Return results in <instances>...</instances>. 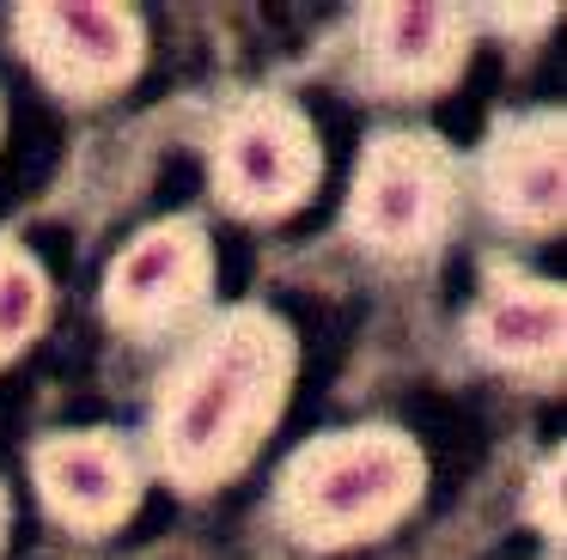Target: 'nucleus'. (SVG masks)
Masks as SVG:
<instances>
[{"mask_svg":"<svg viewBox=\"0 0 567 560\" xmlns=\"http://www.w3.org/2000/svg\"><path fill=\"white\" fill-rule=\"evenodd\" d=\"M567 122L561 110H518L501 116L482 141L476 189L482 207L506 231H555L567 207Z\"/></svg>","mask_w":567,"mask_h":560,"instance_id":"obj_9","label":"nucleus"},{"mask_svg":"<svg viewBox=\"0 0 567 560\" xmlns=\"http://www.w3.org/2000/svg\"><path fill=\"white\" fill-rule=\"evenodd\" d=\"M13 37L38 80L68 104H104L123 85H135L147 61L141 12L111 0H31L13 12Z\"/></svg>","mask_w":567,"mask_h":560,"instance_id":"obj_5","label":"nucleus"},{"mask_svg":"<svg viewBox=\"0 0 567 560\" xmlns=\"http://www.w3.org/2000/svg\"><path fill=\"white\" fill-rule=\"evenodd\" d=\"M427 457L396 426H342L281 463L275 481V523L293 542L336 554L354 542H379L384 530L421 506Z\"/></svg>","mask_w":567,"mask_h":560,"instance_id":"obj_2","label":"nucleus"},{"mask_svg":"<svg viewBox=\"0 0 567 560\" xmlns=\"http://www.w3.org/2000/svg\"><path fill=\"white\" fill-rule=\"evenodd\" d=\"M299 341L269 304H233L208 317L153 396V469L177 494H214L250 469L293 390Z\"/></svg>","mask_w":567,"mask_h":560,"instance_id":"obj_1","label":"nucleus"},{"mask_svg":"<svg viewBox=\"0 0 567 560\" xmlns=\"http://www.w3.org/2000/svg\"><path fill=\"white\" fill-rule=\"evenodd\" d=\"M50 323V280L19 238L0 231V365L19 360Z\"/></svg>","mask_w":567,"mask_h":560,"instance_id":"obj_11","label":"nucleus"},{"mask_svg":"<svg viewBox=\"0 0 567 560\" xmlns=\"http://www.w3.org/2000/svg\"><path fill=\"white\" fill-rule=\"evenodd\" d=\"M7 518H13V506H7V487H0V542H7Z\"/></svg>","mask_w":567,"mask_h":560,"instance_id":"obj_14","label":"nucleus"},{"mask_svg":"<svg viewBox=\"0 0 567 560\" xmlns=\"http://www.w3.org/2000/svg\"><path fill=\"white\" fill-rule=\"evenodd\" d=\"M561 481H567V457L549 450V457L530 469V487H525V518L537 523L543 542H561L567 530V511H561Z\"/></svg>","mask_w":567,"mask_h":560,"instance_id":"obj_12","label":"nucleus"},{"mask_svg":"<svg viewBox=\"0 0 567 560\" xmlns=\"http://www.w3.org/2000/svg\"><path fill=\"white\" fill-rule=\"evenodd\" d=\"M214 292V243L202 219L172 214L123 243L104 268V317L116 335L165 341L184 335Z\"/></svg>","mask_w":567,"mask_h":560,"instance_id":"obj_6","label":"nucleus"},{"mask_svg":"<svg viewBox=\"0 0 567 560\" xmlns=\"http://www.w3.org/2000/svg\"><path fill=\"white\" fill-rule=\"evenodd\" d=\"M464 341L482 365L525 384H555L561 377V341H567V304L561 287L525 268H488L476 304L464 317Z\"/></svg>","mask_w":567,"mask_h":560,"instance_id":"obj_10","label":"nucleus"},{"mask_svg":"<svg viewBox=\"0 0 567 560\" xmlns=\"http://www.w3.org/2000/svg\"><path fill=\"white\" fill-rule=\"evenodd\" d=\"M476 19L464 7L391 0L354 12V73L379 97H433L464 73Z\"/></svg>","mask_w":567,"mask_h":560,"instance_id":"obj_7","label":"nucleus"},{"mask_svg":"<svg viewBox=\"0 0 567 560\" xmlns=\"http://www.w3.org/2000/svg\"><path fill=\"white\" fill-rule=\"evenodd\" d=\"M31 481L38 499L62 530L74 536H111L135 518L141 506V463L104 426H80V433H50L31 450Z\"/></svg>","mask_w":567,"mask_h":560,"instance_id":"obj_8","label":"nucleus"},{"mask_svg":"<svg viewBox=\"0 0 567 560\" xmlns=\"http://www.w3.org/2000/svg\"><path fill=\"white\" fill-rule=\"evenodd\" d=\"M488 24H501V31H543V24H555V7H537V12H488Z\"/></svg>","mask_w":567,"mask_h":560,"instance_id":"obj_13","label":"nucleus"},{"mask_svg":"<svg viewBox=\"0 0 567 560\" xmlns=\"http://www.w3.org/2000/svg\"><path fill=\"white\" fill-rule=\"evenodd\" d=\"M318 128L281 92H245L220 110L208 141L214 201L238 219H287L318 189Z\"/></svg>","mask_w":567,"mask_h":560,"instance_id":"obj_4","label":"nucleus"},{"mask_svg":"<svg viewBox=\"0 0 567 560\" xmlns=\"http://www.w3.org/2000/svg\"><path fill=\"white\" fill-rule=\"evenodd\" d=\"M464 201V165L427 128L372 134L348 189V231L367 256L415 262L445 243Z\"/></svg>","mask_w":567,"mask_h":560,"instance_id":"obj_3","label":"nucleus"}]
</instances>
